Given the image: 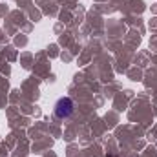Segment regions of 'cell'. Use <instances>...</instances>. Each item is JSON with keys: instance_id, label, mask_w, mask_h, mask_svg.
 <instances>
[{"instance_id": "1", "label": "cell", "mask_w": 157, "mask_h": 157, "mask_svg": "<svg viewBox=\"0 0 157 157\" xmlns=\"http://www.w3.org/2000/svg\"><path fill=\"white\" fill-rule=\"evenodd\" d=\"M71 113H73V101L68 99V97L59 99L57 104H55V115L59 119H66V117H70Z\"/></svg>"}]
</instances>
